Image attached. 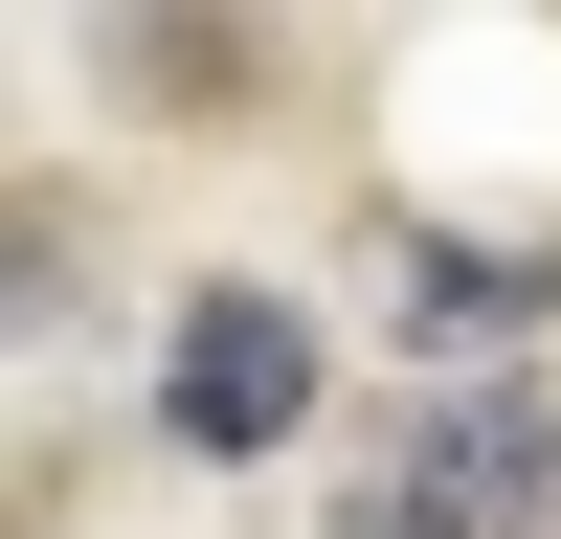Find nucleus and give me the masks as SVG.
<instances>
[{"mask_svg": "<svg viewBox=\"0 0 561 539\" xmlns=\"http://www.w3.org/2000/svg\"><path fill=\"white\" fill-rule=\"evenodd\" d=\"M382 539H561V404H449L382 449Z\"/></svg>", "mask_w": 561, "mask_h": 539, "instance_id": "f03ea898", "label": "nucleus"}, {"mask_svg": "<svg viewBox=\"0 0 561 539\" xmlns=\"http://www.w3.org/2000/svg\"><path fill=\"white\" fill-rule=\"evenodd\" d=\"M158 427L225 449V472H248V449H293V427H314V314H293V293H180V337H158Z\"/></svg>", "mask_w": 561, "mask_h": 539, "instance_id": "f257e3e1", "label": "nucleus"}]
</instances>
